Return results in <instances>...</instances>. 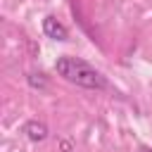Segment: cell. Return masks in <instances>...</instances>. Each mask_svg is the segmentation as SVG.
Here are the masks:
<instances>
[{"instance_id": "obj_3", "label": "cell", "mask_w": 152, "mask_h": 152, "mask_svg": "<svg viewBox=\"0 0 152 152\" xmlns=\"http://www.w3.org/2000/svg\"><path fill=\"white\" fill-rule=\"evenodd\" d=\"M24 133H26V138H28V140L40 142V140H45V138H48V126H45L43 121L31 119V121H26V124H24Z\"/></svg>"}, {"instance_id": "obj_2", "label": "cell", "mask_w": 152, "mask_h": 152, "mask_svg": "<svg viewBox=\"0 0 152 152\" xmlns=\"http://www.w3.org/2000/svg\"><path fill=\"white\" fill-rule=\"evenodd\" d=\"M43 33H45L48 38H52V40H66V38H69L66 26H64L62 21H57V17H52V14H48V17L43 19Z\"/></svg>"}, {"instance_id": "obj_5", "label": "cell", "mask_w": 152, "mask_h": 152, "mask_svg": "<svg viewBox=\"0 0 152 152\" xmlns=\"http://www.w3.org/2000/svg\"><path fill=\"white\" fill-rule=\"evenodd\" d=\"M59 147H62L64 152H71V142H69V140H62V142H59Z\"/></svg>"}, {"instance_id": "obj_1", "label": "cell", "mask_w": 152, "mask_h": 152, "mask_svg": "<svg viewBox=\"0 0 152 152\" xmlns=\"http://www.w3.org/2000/svg\"><path fill=\"white\" fill-rule=\"evenodd\" d=\"M55 71H57L64 81L76 83V86H81V88H90V90H102V88H107V78H104L97 69H93L88 62H83V59H78V57H59V59L55 62Z\"/></svg>"}, {"instance_id": "obj_4", "label": "cell", "mask_w": 152, "mask_h": 152, "mask_svg": "<svg viewBox=\"0 0 152 152\" xmlns=\"http://www.w3.org/2000/svg\"><path fill=\"white\" fill-rule=\"evenodd\" d=\"M28 86L31 88H45L48 83H45L43 74H28Z\"/></svg>"}, {"instance_id": "obj_6", "label": "cell", "mask_w": 152, "mask_h": 152, "mask_svg": "<svg viewBox=\"0 0 152 152\" xmlns=\"http://www.w3.org/2000/svg\"><path fill=\"white\" fill-rule=\"evenodd\" d=\"M140 152H152V150H150L147 145H140Z\"/></svg>"}]
</instances>
